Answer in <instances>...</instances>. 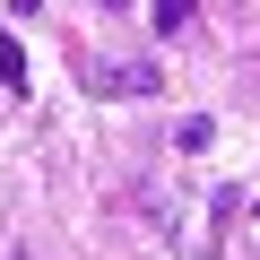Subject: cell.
<instances>
[{
	"instance_id": "5b68a950",
	"label": "cell",
	"mask_w": 260,
	"mask_h": 260,
	"mask_svg": "<svg viewBox=\"0 0 260 260\" xmlns=\"http://www.w3.org/2000/svg\"><path fill=\"white\" fill-rule=\"evenodd\" d=\"M35 9H44V0H9V18H35Z\"/></svg>"
},
{
	"instance_id": "7a4b0ae2",
	"label": "cell",
	"mask_w": 260,
	"mask_h": 260,
	"mask_svg": "<svg viewBox=\"0 0 260 260\" xmlns=\"http://www.w3.org/2000/svg\"><path fill=\"white\" fill-rule=\"evenodd\" d=\"M191 18H200V0H148V26L156 35H182Z\"/></svg>"
},
{
	"instance_id": "3957f363",
	"label": "cell",
	"mask_w": 260,
	"mask_h": 260,
	"mask_svg": "<svg viewBox=\"0 0 260 260\" xmlns=\"http://www.w3.org/2000/svg\"><path fill=\"white\" fill-rule=\"evenodd\" d=\"M0 87L26 95V44H18V35H0Z\"/></svg>"
},
{
	"instance_id": "277c9868",
	"label": "cell",
	"mask_w": 260,
	"mask_h": 260,
	"mask_svg": "<svg viewBox=\"0 0 260 260\" xmlns=\"http://www.w3.org/2000/svg\"><path fill=\"white\" fill-rule=\"evenodd\" d=\"M208 139H217V121H208V113H191V121L174 130V148H208Z\"/></svg>"
},
{
	"instance_id": "6da1fadb",
	"label": "cell",
	"mask_w": 260,
	"mask_h": 260,
	"mask_svg": "<svg viewBox=\"0 0 260 260\" xmlns=\"http://www.w3.org/2000/svg\"><path fill=\"white\" fill-rule=\"evenodd\" d=\"M78 78H87L95 95H156V70H148V61H87Z\"/></svg>"
}]
</instances>
